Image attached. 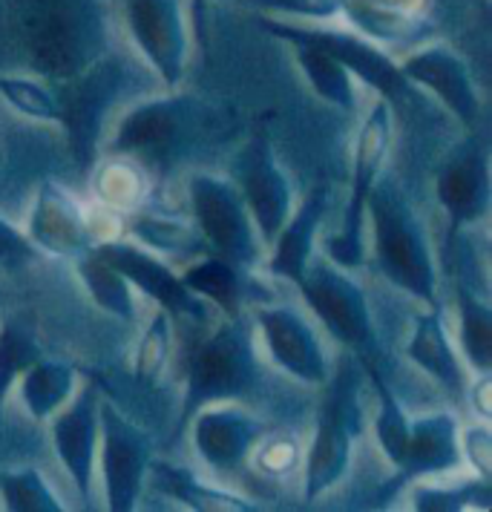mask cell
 <instances>
[{
  "label": "cell",
  "mask_w": 492,
  "mask_h": 512,
  "mask_svg": "<svg viewBox=\"0 0 492 512\" xmlns=\"http://www.w3.org/2000/svg\"><path fill=\"white\" fill-rule=\"evenodd\" d=\"M32 254H35V245L29 242V236L0 216V265L6 268L24 265L26 259H32Z\"/></svg>",
  "instance_id": "ab89813d"
},
{
  "label": "cell",
  "mask_w": 492,
  "mask_h": 512,
  "mask_svg": "<svg viewBox=\"0 0 492 512\" xmlns=\"http://www.w3.org/2000/svg\"><path fill=\"white\" fill-rule=\"evenodd\" d=\"M147 472L153 475V484L162 489L164 495L188 504L196 512H251L254 504L248 498H239L234 492L208 487L199 478H193L190 472L179 466L162 464V461H150Z\"/></svg>",
  "instance_id": "d4e9b609"
},
{
  "label": "cell",
  "mask_w": 492,
  "mask_h": 512,
  "mask_svg": "<svg viewBox=\"0 0 492 512\" xmlns=\"http://www.w3.org/2000/svg\"><path fill=\"white\" fill-rule=\"evenodd\" d=\"M461 308V343L475 372H490L492 366V311L475 291L458 288Z\"/></svg>",
  "instance_id": "f546056e"
},
{
  "label": "cell",
  "mask_w": 492,
  "mask_h": 512,
  "mask_svg": "<svg viewBox=\"0 0 492 512\" xmlns=\"http://www.w3.org/2000/svg\"><path fill=\"white\" fill-rule=\"evenodd\" d=\"M262 29L274 38H280L285 44H311V47L326 49L328 55H334L346 70L357 75L366 87H372L383 95L386 101H406L412 95V84L403 78L400 67L377 47L372 38L366 35H352V32H340V29H314V26H297L288 21H262Z\"/></svg>",
  "instance_id": "ba28073f"
},
{
  "label": "cell",
  "mask_w": 492,
  "mask_h": 512,
  "mask_svg": "<svg viewBox=\"0 0 492 512\" xmlns=\"http://www.w3.org/2000/svg\"><path fill=\"white\" fill-rule=\"evenodd\" d=\"M326 397L317 412V432L305 458V501L323 498L337 487L352 461V443L360 435V397L357 374L346 357L334 377H328Z\"/></svg>",
  "instance_id": "277c9868"
},
{
  "label": "cell",
  "mask_w": 492,
  "mask_h": 512,
  "mask_svg": "<svg viewBox=\"0 0 492 512\" xmlns=\"http://www.w3.org/2000/svg\"><path fill=\"white\" fill-rule=\"evenodd\" d=\"M297 64L308 78V84L314 87V93L326 98L328 104L340 107V110H352L354 107V75L334 55H328L326 49L311 47V44H291Z\"/></svg>",
  "instance_id": "484cf974"
},
{
  "label": "cell",
  "mask_w": 492,
  "mask_h": 512,
  "mask_svg": "<svg viewBox=\"0 0 492 512\" xmlns=\"http://www.w3.org/2000/svg\"><path fill=\"white\" fill-rule=\"evenodd\" d=\"M29 242L52 256H84L93 251V222L58 182L47 179L29 216Z\"/></svg>",
  "instance_id": "d6986e66"
},
{
  "label": "cell",
  "mask_w": 492,
  "mask_h": 512,
  "mask_svg": "<svg viewBox=\"0 0 492 512\" xmlns=\"http://www.w3.org/2000/svg\"><path fill=\"white\" fill-rule=\"evenodd\" d=\"M0 95L26 118L58 124V101L38 81L18 78V75H0Z\"/></svg>",
  "instance_id": "d6a6232c"
},
{
  "label": "cell",
  "mask_w": 492,
  "mask_h": 512,
  "mask_svg": "<svg viewBox=\"0 0 492 512\" xmlns=\"http://www.w3.org/2000/svg\"><path fill=\"white\" fill-rule=\"evenodd\" d=\"M167 354H170V314L159 308L144 331L139 354H136V377L141 383H153L159 377Z\"/></svg>",
  "instance_id": "e575fe53"
},
{
  "label": "cell",
  "mask_w": 492,
  "mask_h": 512,
  "mask_svg": "<svg viewBox=\"0 0 492 512\" xmlns=\"http://www.w3.org/2000/svg\"><path fill=\"white\" fill-rule=\"evenodd\" d=\"M326 205L328 187L317 185L305 196L303 205L282 222L280 233L271 242L274 251H271V262H268V271L274 277L294 282V285L303 280L305 265L314 251V233L326 216Z\"/></svg>",
  "instance_id": "7402d4cb"
},
{
  "label": "cell",
  "mask_w": 492,
  "mask_h": 512,
  "mask_svg": "<svg viewBox=\"0 0 492 512\" xmlns=\"http://www.w3.org/2000/svg\"><path fill=\"white\" fill-rule=\"evenodd\" d=\"M190 420L199 455L219 472L239 469L262 438V423L242 409H199Z\"/></svg>",
  "instance_id": "44dd1931"
},
{
  "label": "cell",
  "mask_w": 492,
  "mask_h": 512,
  "mask_svg": "<svg viewBox=\"0 0 492 512\" xmlns=\"http://www.w3.org/2000/svg\"><path fill=\"white\" fill-rule=\"evenodd\" d=\"M297 464V446L288 438H274L259 449V469L282 475Z\"/></svg>",
  "instance_id": "60d3db41"
},
{
  "label": "cell",
  "mask_w": 492,
  "mask_h": 512,
  "mask_svg": "<svg viewBox=\"0 0 492 512\" xmlns=\"http://www.w3.org/2000/svg\"><path fill=\"white\" fill-rule=\"evenodd\" d=\"M78 274L98 308H104L107 314H113L116 320H124V323L136 320V303H133L130 282L124 280L110 262H104L95 251H87L84 256H78Z\"/></svg>",
  "instance_id": "83f0119b"
},
{
  "label": "cell",
  "mask_w": 492,
  "mask_h": 512,
  "mask_svg": "<svg viewBox=\"0 0 492 512\" xmlns=\"http://www.w3.org/2000/svg\"><path fill=\"white\" fill-rule=\"evenodd\" d=\"M257 326L265 334V346L271 351V360L280 366L282 372L291 377L323 386L331 369H328L326 351L320 346L314 328L305 323L303 317L291 308H259Z\"/></svg>",
  "instance_id": "e0dca14e"
},
{
  "label": "cell",
  "mask_w": 492,
  "mask_h": 512,
  "mask_svg": "<svg viewBox=\"0 0 492 512\" xmlns=\"http://www.w3.org/2000/svg\"><path fill=\"white\" fill-rule=\"evenodd\" d=\"M0 498L9 512H64L38 469H12L0 475Z\"/></svg>",
  "instance_id": "4dcf8cb0"
},
{
  "label": "cell",
  "mask_w": 492,
  "mask_h": 512,
  "mask_svg": "<svg viewBox=\"0 0 492 512\" xmlns=\"http://www.w3.org/2000/svg\"><path fill=\"white\" fill-rule=\"evenodd\" d=\"M133 233L144 239L153 248L162 251H199L202 242L196 239V233L185 228V225H173L167 219H156V216H144L139 222H133Z\"/></svg>",
  "instance_id": "8d00e7d4"
},
{
  "label": "cell",
  "mask_w": 492,
  "mask_h": 512,
  "mask_svg": "<svg viewBox=\"0 0 492 512\" xmlns=\"http://www.w3.org/2000/svg\"><path fill=\"white\" fill-rule=\"evenodd\" d=\"M98 403L101 395L95 386H84L70 406L52 415V446L55 455L72 478L81 501L93 504V472L98 452Z\"/></svg>",
  "instance_id": "9a60e30c"
},
{
  "label": "cell",
  "mask_w": 492,
  "mask_h": 512,
  "mask_svg": "<svg viewBox=\"0 0 492 512\" xmlns=\"http://www.w3.org/2000/svg\"><path fill=\"white\" fill-rule=\"evenodd\" d=\"M190 210L216 256L234 265H254L259 259V233L239 190L211 173H196L188 182Z\"/></svg>",
  "instance_id": "52a82bcc"
},
{
  "label": "cell",
  "mask_w": 492,
  "mask_h": 512,
  "mask_svg": "<svg viewBox=\"0 0 492 512\" xmlns=\"http://www.w3.org/2000/svg\"><path fill=\"white\" fill-rule=\"evenodd\" d=\"M366 213L372 216L375 262L380 274L415 300L438 308V277L429 242L398 185L383 182L380 187H372L366 199Z\"/></svg>",
  "instance_id": "7a4b0ae2"
},
{
  "label": "cell",
  "mask_w": 492,
  "mask_h": 512,
  "mask_svg": "<svg viewBox=\"0 0 492 512\" xmlns=\"http://www.w3.org/2000/svg\"><path fill=\"white\" fill-rule=\"evenodd\" d=\"M406 354H409L412 363L421 366L423 372L432 374L446 392L461 395V389H464V372L458 366L455 351L449 346V337H446L438 308H432V311L415 317V328H412Z\"/></svg>",
  "instance_id": "603a6c76"
},
{
  "label": "cell",
  "mask_w": 492,
  "mask_h": 512,
  "mask_svg": "<svg viewBox=\"0 0 492 512\" xmlns=\"http://www.w3.org/2000/svg\"><path fill=\"white\" fill-rule=\"evenodd\" d=\"M257 386V357H254V337L245 317H228L211 337L193 351L182 400L179 426L185 429L190 418L222 400H236L254 392Z\"/></svg>",
  "instance_id": "3957f363"
},
{
  "label": "cell",
  "mask_w": 492,
  "mask_h": 512,
  "mask_svg": "<svg viewBox=\"0 0 492 512\" xmlns=\"http://www.w3.org/2000/svg\"><path fill=\"white\" fill-rule=\"evenodd\" d=\"M372 3L383 9H395V12H409V15H415L423 6V0H372Z\"/></svg>",
  "instance_id": "7bdbcfd3"
},
{
  "label": "cell",
  "mask_w": 492,
  "mask_h": 512,
  "mask_svg": "<svg viewBox=\"0 0 492 512\" xmlns=\"http://www.w3.org/2000/svg\"><path fill=\"white\" fill-rule=\"evenodd\" d=\"M98 438L101 466L107 484L110 512H130L139 501L141 484L150 466L147 435L130 418H124L110 400L98 403Z\"/></svg>",
  "instance_id": "9c48e42d"
},
{
  "label": "cell",
  "mask_w": 492,
  "mask_h": 512,
  "mask_svg": "<svg viewBox=\"0 0 492 512\" xmlns=\"http://www.w3.org/2000/svg\"><path fill=\"white\" fill-rule=\"evenodd\" d=\"M398 67L409 84L426 87L429 93L438 95L461 124L472 127L478 121L481 116L478 90L469 75L467 61L458 52H452L444 44H429L406 55V61Z\"/></svg>",
  "instance_id": "5bb4252c"
},
{
  "label": "cell",
  "mask_w": 492,
  "mask_h": 512,
  "mask_svg": "<svg viewBox=\"0 0 492 512\" xmlns=\"http://www.w3.org/2000/svg\"><path fill=\"white\" fill-rule=\"evenodd\" d=\"M185 288L196 297H205L216 303L228 317H236L242 308V280H239V265L222 259V256H208L196 265H190L182 274Z\"/></svg>",
  "instance_id": "4316f807"
},
{
  "label": "cell",
  "mask_w": 492,
  "mask_h": 512,
  "mask_svg": "<svg viewBox=\"0 0 492 512\" xmlns=\"http://www.w3.org/2000/svg\"><path fill=\"white\" fill-rule=\"evenodd\" d=\"M127 26L147 64L167 87H179L188 67V26L182 0H127Z\"/></svg>",
  "instance_id": "8fae6325"
},
{
  "label": "cell",
  "mask_w": 492,
  "mask_h": 512,
  "mask_svg": "<svg viewBox=\"0 0 492 512\" xmlns=\"http://www.w3.org/2000/svg\"><path fill=\"white\" fill-rule=\"evenodd\" d=\"M472 400H475L478 412H481L484 418H490V372L481 374V383L472 389Z\"/></svg>",
  "instance_id": "b9f144b4"
},
{
  "label": "cell",
  "mask_w": 492,
  "mask_h": 512,
  "mask_svg": "<svg viewBox=\"0 0 492 512\" xmlns=\"http://www.w3.org/2000/svg\"><path fill=\"white\" fill-rule=\"evenodd\" d=\"M72 81L75 84L70 90H64V98L61 101L55 98L58 101V124H64L70 133L75 162L90 164L104 113L113 104V95L121 84V72L116 64H104V58H101L90 70L75 75Z\"/></svg>",
  "instance_id": "4fadbf2b"
},
{
  "label": "cell",
  "mask_w": 492,
  "mask_h": 512,
  "mask_svg": "<svg viewBox=\"0 0 492 512\" xmlns=\"http://www.w3.org/2000/svg\"><path fill=\"white\" fill-rule=\"evenodd\" d=\"M438 202L449 216V231L458 233L464 225H475L490 210V162L487 153L469 141L458 147L438 173Z\"/></svg>",
  "instance_id": "ac0fdd59"
},
{
  "label": "cell",
  "mask_w": 492,
  "mask_h": 512,
  "mask_svg": "<svg viewBox=\"0 0 492 512\" xmlns=\"http://www.w3.org/2000/svg\"><path fill=\"white\" fill-rule=\"evenodd\" d=\"M490 481H478V484H467V487L455 489H415L412 495V507L418 512H455L469 510V507H481L490 510Z\"/></svg>",
  "instance_id": "836d02e7"
},
{
  "label": "cell",
  "mask_w": 492,
  "mask_h": 512,
  "mask_svg": "<svg viewBox=\"0 0 492 512\" xmlns=\"http://www.w3.org/2000/svg\"><path fill=\"white\" fill-rule=\"evenodd\" d=\"M193 116L196 110L188 98H159L139 104L121 118L113 136V150L136 156L141 162H164L188 141Z\"/></svg>",
  "instance_id": "7c38bea8"
},
{
  "label": "cell",
  "mask_w": 492,
  "mask_h": 512,
  "mask_svg": "<svg viewBox=\"0 0 492 512\" xmlns=\"http://www.w3.org/2000/svg\"><path fill=\"white\" fill-rule=\"evenodd\" d=\"M461 466V432L458 420L449 412H435L409 423V443L406 455L395 469V478L380 492V498H392L395 492L412 484L423 475H441Z\"/></svg>",
  "instance_id": "ffe728a7"
},
{
  "label": "cell",
  "mask_w": 492,
  "mask_h": 512,
  "mask_svg": "<svg viewBox=\"0 0 492 512\" xmlns=\"http://www.w3.org/2000/svg\"><path fill=\"white\" fill-rule=\"evenodd\" d=\"M95 254L104 262H110L124 280L136 285L141 294H147L170 317H179V314L202 317L205 314L202 300L185 288V282L173 274V268H167L162 259H156L153 254L141 251L130 242H104L95 248Z\"/></svg>",
  "instance_id": "2e32d148"
},
{
  "label": "cell",
  "mask_w": 492,
  "mask_h": 512,
  "mask_svg": "<svg viewBox=\"0 0 492 512\" xmlns=\"http://www.w3.org/2000/svg\"><path fill=\"white\" fill-rule=\"evenodd\" d=\"M360 366L372 377V386H375L377 400H380V415H377L375 423L377 443L386 452L389 464L398 469L403 455H406V443H409V418H406L398 397L392 395L386 377L380 372V360H369V363H360Z\"/></svg>",
  "instance_id": "f1b7e54d"
},
{
  "label": "cell",
  "mask_w": 492,
  "mask_h": 512,
  "mask_svg": "<svg viewBox=\"0 0 492 512\" xmlns=\"http://www.w3.org/2000/svg\"><path fill=\"white\" fill-rule=\"evenodd\" d=\"M12 21L29 61L52 81H72L104 58L101 0H12Z\"/></svg>",
  "instance_id": "6da1fadb"
},
{
  "label": "cell",
  "mask_w": 492,
  "mask_h": 512,
  "mask_svg": "<svg viewBox=\"0 0 492 512\" xmlns=\"http://www.w3.org/2000/svg\"><path fill=\"white\" fill-rule=\"evenodd\" d=\"M75 383H78V372L72 363L38 357L21 380V397L29 415L35 420L52 418L58 409L67 406V400L75 392Z\"/></svg>",
  "instance_id": "cb8c5ba5"
},
{
  "label": "cell",
  "mask_w": 492,
  "mask_h": 512,
  "mask_svg": "<svg viewBox=\"0 0 492 512\" xmlns=\"http://www.w3.org/2000/svg\"><path fill=\"white\" fill-rule=\"evenodd\" d=\"M41 357V349L35 343V337L26 331L21 323L6 320L0 326V409L9 386L21 377V374Z\"/></svg>",
  "instance_id": "1f68e13d"
},
{
  "label": "cell",
  "mask_w": 492,
  "mask_h": 512,
  "mask_svg": "<svg viewBox=\"0 0 492 512\" xmlns=\"http://www.w3.org/2000/svg\"><path fill=\"white\" fill-rule=\"evenodd\" d=\"M262 12H277L285 18H305V21H331L343 15L346 0H242Z\"/></svg>",
  "instance_id": "74e56055"
},
{
  "label": "cell",
  "mask_w": 492,
  "mask_h": 512,
  "mask_svg": "<svg viewBox=\"0 0 492 512\" xmlns=\"http://www.w3.org/2000/svg\"><path fill=\"white\" fill-rule=\"evenodd\" d=\"M389 144H392V110L386 101H377L372 113L363 121L357 133V144H354L352 190H349V202L343 213V228L326 239L328 259L340 268H357L366 259V248H363L366 199L377 185Z\"/></svg>",
  "instance_id": "8992f818"
},
{
  "label": "cell",
  "mask_w": 492,
  "mask_h": 512,
  "mask_svg": "<svg viewBox=\"0 0 492 512\" xmlns=\"http://www.w3.org/2000/svg\"><path fill=\"white\" fill-rule=\"evenodd\" d=\"M461 452L469 458L472 469H478V475L484 481H490V458H492V435L490 426H472L461 435Z\"/></svg>",
  "instance_id": "f35d334b"
},
{
  "label": "cell",
  "mask_w": 492,
  "mask_h": 512,
  "mask_svg": "<svg viewBox=\"0 0 492 512\" xmlns=\"http://www.w3.org/2000/svg\"><path fill=\"white\" fill-rule=\"evenodd\" d=\"M98 196L104 202V208H133L144 193L141 176L124 162L104 164V170L98 173Z\"/></svg>",
  "instance_id": "d590c367"
},
{
  "label": "cell",
  "mask_w": 492,
  "mask_h": 512,
  "mask_svg": "<svg viewBox=\"0 0 492 512\" xmlns=\"http://www.w3.org/2000/svg\"><path fill=\"white\" fill-rule=\"evenodd\" d=\"M236 190L265 245L274 242L291 210V185L265 136H251L234 159Z\"/></svg>",
  "instance_id": "30bf717a"
},
{
  "label": "cell",
  "mask_w": 492,
  "mask_h": 512,
  "mask_svg": "<svg viewBox=\"0 0 492 512\" xmlns=\"http://www.w3.org/2000/svg\"><path fill=\"white\" fill-rule=\"evenodd\" d=\"M297 288L303 291L311 311L331 331V337L349 346L360 363L380 360L366 294L349 274H343L340 265H331L326 259H317V262L308 259L303 280L297 282Z\"/></svg>",
  "instance_id": "5b68a950"
}]
</instances>
